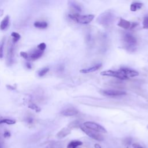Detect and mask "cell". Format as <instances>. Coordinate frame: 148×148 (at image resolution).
<instances>
[{
	"label": "cell",
	"mask_w": 148,
	"mask_h": 148,
	"mask_svg": "<svg viewBox=\"0 0 148 148\" xmlns=\"http://www.w3.org/2000/svg\"><path fill=\"white\" fill-rule=\"evenodd\" d=\"M49 71V68L47 67H45L42 68V69H40L39 72H38V75L39 76H44L45 74H46L47 73V72Z\"/></svg>",
	"instance_id": "obj_24"
},
{
	"label": "cell",
	"mask_w": 148,
	"mask_h": 148,
	"mask_svg": "<svg viewBox=\"0 0 148 148\" xmlns=\"http://www.w3.org/2000/svg\"><path fill=\"white\" fill-rule=\"evenodd\" d=\"M100 74L102 76H112L118 78L121 80H125L128 79V78L125 76L119 70L118 71H113V70H108L102 71L100 73Z\"/></svg>",
	"instance_id": "obj_6"
},
{
	"label": "cell",
	"mask_w": 148,
	"mask_h": 148,
	"mask_svg": "<svg viewBox=\"0 0 148 148\" xmlns=\"http://www.w3.org/2000/svg\"><path fill=\"white\" fill-rule=\"evenodd\" d=\"M34 25L40 29H45L47 27V23L46 21H36L34 23Z\"/></svg>",
	"instance_id": "obj_19"
},
{
	"label": "cell",
	"mask_w": 148,
	"mask_h": 148,
	"mask_svg": "<svg viewBox=\"0 0 148 148\" xmlns=\"http://www.w3.org/2000/svg\"><path fill=\"white\" fill-rule=\"evenodd\" d=\"M30 109H32V110H35L36 112H39L40 110V108H39L37 105H36L35 104H34V103H31L28 106Z\"/></svg>",
	"instance_id": "obj_27"
},
{
	"label": "cell",
	"mask_w": 148,
	"mask_h": 148,
	"mask_svg": "<svg viewBox=\"0 0 148 148\" xmlns=\"http://www.w3.org/2000/svg\"><path fill=\"white\" fill-rule=\"evenodd\" d=\"M6 62L8 65H11L13 63L14 57V46L12 43H10L8 46L7 56H6Z\"/></svg>",
	"instance_id": "obj_9"
},
{
	"label": "cell",
	"mask_w": 148,
	"mask_h": 148,
	"mask_svg": "<svg viewBox=\"0 0 148 148\" xmlns=\"http://www.w3.org/2000/svg\"><path fill=\"white\" fill-rule=\"evenodd\" d=\"M20 56L25 59H28L29 58V55L27 53H26L25 51H21L20 52Z\"/></svg>",
	"instance_id": "obj_30"
},
{
	"label": "cell",
	"mask_w": 148,
	"mask_h": 148,
	"mask_svg": "<svg viewBox=\"0 0 148 148\" xmlns=\"http://www.w3.org/2000/svg\"><path fill=\"white\" fill-rule=\"evenodd\" d=\"M11 36H12L13 38V43H16L17 42L20 38L21 36L19 34L16 32H13L12 34H11Z\"/></svg>",
	"instance_id": "obj_21"
},
{
	"label": "cell",
	"mask_w": 148,
	"mask_h": 148,
	"mask_svg": "<svg viewBox=\"0 0 148 148\" xmlns=\"http://www.w3.org/2000/svg\"><path fill=\"white\" fill-rule=\"evenodd\" d=\"M147 129H148V125H147Z\"/></svg>",
	"instance_id": "obj_37"
},
{
	"label": "cell",
	"mask_w": 148,
	"mask_h": 148,
	"mask_svg": "<svg viewBox=\"0 0 148 148\" xmlns=\"http://www.w3.org/2000/svg\"><path fill=\"white\" fill-rule=\"evenodd\" d=\"M68 16L72 20L82 24H87L91 22L94 18L93 14L80 15L79 14H70Z\"/></svg>",
	"instance_id": "obj_3"
},
{
	"label": "cell",
	"mask_w": 148,
	"mask_h": 148,
	"mask_svg": "<svg viewBox=\"0 0 148 148\" xmlns=\"http://www.w3.org/2000/svg\"><path fill=\"white\" fill-rule=\"evenodd\" d=\"M101 93L105 96H108V97H118V96H122L127 94V93L125 91L114 90H101Z\"/></svg>",
	"instance_id": "obj_7"
},
{
	"label": "cell",
	"mask_w": 148,
	"mask_h": 148,
	"mask_svg": "<svg viewBox=\"0 0 148 148\" xmlns=\"http://www.w3.org/2000/svg\"><path fill=\"white\" fill-rule=\"evenodd\" d=\"M143 6V3L140 2H135L131 4L130 5V10L132 12H135L139 9H140Z\"/></svg>",
	"instance_id": "obj_15"
},
{
	"label": "cell",
	"mask_w": 148,
	"mask_h": 148,
	"mask_svg": "<svg viewBox=\"0 0 148 148\" xmlns=\"http://www.w3.org/2000/svg\"><path fill=\"white\" fill-rule=\"evenodd\" d=\"M143 28L145 29H148V16L144 17L142 21Z\"/></svg>",
	"instance_id": "obj_26"
},
{
	"label": "cell",
	"mask_w": 148,
	"mask_h": 148,
	"mask_svg": "<svg viewBox=\"0 0 148 148\" xmlns=\"http://www.w3.org/2000/svg\"><path fill=\"white\" fill-rule=\"evenodd\" d=\"M94 147H95V148H102L101 146L98 144H95Z\"/></svg>",
	"instance_id": "obj_36"
},
{
	"label": "cell",
	"mask_w": 148,
	"mask_h": 148,
	"mask_svg": "<svg viewBox=\"0 0 148 148\" xmlns=\"http://www.w3.org/2000/svg\"><path fill=\"white\" fill-rule=\"evenodd\" d=\"M79 113L78 110H77L76 108L73 107H69L65 108V109L62 110L61 112V113L65 116H72L76 115Z\"/></svg>",
	"instance_id": "obj_10"
},
{
	"label": "cell",
	"mask_w": 148,
	"mask_h": 148,
	"mask_svg": "<svg viewBox=\"0 0 148 148\" xmlns=\"http://www.w3.org/2000/svg\"><path fill=\"white\" fill-rule=\"evenodd\" d=\"M80 128L89 137H90V138H92L95 140H98V141H102V140H103V136L101 134H98V132H97L95 131H94L91 130H90L88 128H87L86 127H85L83 125H80Z\"/></svg>",
	"instance_id": "obj_5"
},
{
	"label": "cell",
	"mask_w": 148,
	"mask_h": 148,
	"mask_svg": "<svg viewBox=\"0 0 148 148\" xmlns=\"http://www.w3.org/2000/svg\"><path fill=\"white\" fill-rule=\"evenodd\" d=\"M114 14L111 10H106L101 13L97 18V22L98 24L104 26H109L114 20Z\"/></svg>",
	"instance_id": "obj_1"
},
{
	"label": "cell",
	"mask_w": 148,
	"mask_h": 148,
	"mask_svg": "<svg viewBox=\"0 0 148 148\" xmlns=\"http://www.w3.org/2000/svg\"><path fill=\"white\" fill-rule=\"evenodd\" d=\"M125 76H126L128 79L130 77H135L139 75V72L135 70L127 68H121L119 69Z\"/></svg>",
	"instance_id": "obj_8"
},
{
	"label": "cell",
	"mask_w": 148,
	"mask_h": 148,
	"mask_svg": "<svg viewBox=\"0 0 148 148\" xmlns=\"http://www.w3.org/2000/svg\"><path fill=\"white\" fill-rule=\"evenodd\" d=\"M10 136V132L9 131H5V132H4V136L5 138H8Z\"/></svg>",
	"instance_id": "obj_31"
},
{
	"label": "cell",
	"mask_w": 148,
	"mask_h": 148,
	"mask_svg": "<svg viewBox=\"0 0 148 148\" xmlns=\"http://www.w3.org/2000/svg\"><path fill=\"white\" fill-rule=\"evenodd\" d=\"M80 127V124H79V122L77 121H73L68 125V127L71 129L72 128H76V127Z\"/></svg>",
	"instance_id": "obj_25"
},
{
	"label": "cell",
	"mask_w": 148,
	"mask_h": 148,
	"mask_svg": "<svg viewBox=\"0 0 148 148\" xmlns=\"http://www.w3.org/2000/svg\"><path fill=\"white\" fill-rule=\"evenodd\" d=\"M132 146L134 147V148H143V147H142L140 145L137 144V143H134L132 144Z\"/></svg>",
	"instance_id": "obj_32"
},
{
	"label": "cell",
	"mask_w": 148,
	"mask_h": 148,
	"mask_svg": "<svg viewBox=\"0 0 148 148\" xmlns=\"http://www.w3.org/2000/svg\"><path fill=\"white\" fill-rule=\"evenodd\" d=\"M69 5L71 6V8H72L78 12H81L82 10V8L81 5L78 3L77 2H76L75 1H69Z\"/></svg>",
	"instance_id": "obj_17"
},
{
	"label": "cell",
	"mask_w": 148,
	"mask_h": 148,
	"mask_svg": "<svg viewBox=\"0 0 148 148\" xmlns=\"http://www.w3.org/2000/svg\"><path fill=\"white\" fill-rule=\"evenodd\" d=\"M83 125L85 127H86L87 128L91 130L97 132H100V133H106L107 132L106 129L104 127H103L101 125H99L95 122L86 121L83 123Z\"/></svg>",
	"instance_id": "obj_4"
},
{
	"label": "cell",
	"mask_w": 148,
	"mask_h": 148,
	"mask_svg": "<svg viewBox=\"0 0 148 148\" xmlns=\"http://www.w3.org/2000/svg\"><path fill=\"white\" fill-rule=\"evenodd\" d=\"M101 66H102V64H101V63L97 64L91 67H90V68H88L86 69H81L80 71V72H81L82 73H90V72H93L96 71L98 69H99L101 67Z\"/></svg>",
	"instance_id": "obj_12"
},
{
	"label": "cell",
	"mask_w": 148,
	"mask_h": 148,
	"mask_svg": "<svg viewBox=\"0 0 148 148\" xmlns=\"http://www.w3.org/2000/svg\"><path fill=\"white\" fill-rule=\"evenodd\" d=\"M123 143L125 145H130L132 143V138H126L125 139H124V140H123Z\"/></svg>",
	"instance_id": "obj_28"
},
{
	"label": "cell",
	"mask_w": 148,
	"mask_h": 148,
	"mask_svg": "<svg viewBox=\"0 0 148 148\" xmlns=\"http://www.w3.org/2000/svg\"><path fill=\"white\" fill-rule=\"evenodd\" d=\"M82 145V142L80 140H72L67 145V148H76L79 146Z\"/></svg>",
	"instance_id": "obj_18"
},
{
	"label": "cell",
	"mask_w": 148,
	"mask_h": 148,
	"mask_svg": "<svg viewBox=\"0 0 148 148\" xmlns=\"http://www.w3.org/2000/svg\"><path fill=\"white\" fill-rule=\"evenodd\" d=\"M71 130L69 127L63 128L57 134L56 136L58 139H62L71 133Z\"/></svg>",
	"instance_id": "obj_11"
},
{
	"label": "cell",
	"mask_w": 148,
	"mask_h": 148,
	"mask_svg": "<svg viewBox=\"0 0 148 148\" xmlns=\"http://www.w3.org/2000/svg\"><path fill=\"white\" fill-rule=\"evenodd\" d=\"M63 145L59 142H54L47 146L46 148H62Z\"/></svg>",
	"instance_id": "obj_20"
},
{
	"label": "cell",
	"mask_w": 148,
	"mask_h": 148,
	"mask_svg": "<svg viewBox=\"0 0 148 148\" xmlns=\"http://www.w3.org/2000/svg\"><path fill=\"white\" fill-rule=\"evenodd\" d=\"M5 38H3L0 42V58H2L3 56V47L5 44Z\"/></svg>",
	"instance_id": "obj_22"
},
{
	"label": "cell",
	"mask_w": 148,
	"mask_h": 148,
	"mask_svg": "<svg viewBox=\"0 0 148 148\" xmlns=\"http://www.w3.org/2000/svg\"><path fill=\"white\" fill-rule=\"evenodd\" d=\"M0 148H3V140L0 137Z\"/></svg>",
	"instance_id": "obj_34"
},
{
	"label": "cell",
	"mask_w": 148,
	"mask_h": 148,
	"mask_svg": "<svg viewBox=\"0 0 148 148\" xmlns=\"http://www.w3.org/2000/svg\"><path fill=\"white\" fill-rule=\"evenodd\" d=\"M16 123V121L13 120H11V119H2L0 120V124H7L9 125H12V124H14Z\"/></svg>",
	"instance_id": "obj_23"
},
{
	"label": "cell",
	"mask_w": 148,
	"mask_h": 148,
	"mask_svg": "<svg viewBox=\"0 0 148 148\" xmlns=\"http://www.w3.org/2000/svg\"><path fill=\"white\" fill-rule=\"evenodd\" d=\"M117 25L119 27L127 29L131 28V23L124 18H120Z\"/></svg>",
	"instance_id": "obj_14"
},
{
	"label": "cell",
	"mask_w": 148,
	"mask_h": 148,
	"mask_svg": "<svg viewBox=\"0 0 148 148\" xmlns=\"http://www.w3.org/2000/svg\"><path fill=\"white\" fill-rule=\"evenodd\" d=\"M9 23V16H5L2 20L0 24V29L1 30H5L8 27Z\"/></svg>",
	"instance_id": "obj_16"
},
{
	"label": "cell",
	"mask_w": 148,
	"mask_h": 148,
	"mask_svg": "<svg viewBox=\"0 0 148 148\" xmlns=\"http://www.w3.org/2000/svg\"><path fill=\"white\" fill-rule=\"evenodd\" d=\"M32 121H33V119H32L31 117H28V118L27 119V122H28V123H32Z\"/></svg>",
	"instance_id": "obj_33"
},
{
	"label": "cell",
	"mask_w": 148,
	"mask_h": 148,
	"mask_svg": "<svg viewBox=\"0 0 148 148\" xmlns=\"http://www.w3.org/2000/svg\"><path fill=\"white\" fill-rule=\"evenodd\" d=\"M46 47V44H45V43H40V44L38 46V49H39L40 50L43 51H44V50H45Z\"/></svg>",
	"instance_id": "obj_29"
},
{
	"label": "cell",
	"mask_w": 148,
	"mask_h": 148,
	"mask_svg": "<svg viewBox=\"0 0 148 148\" xmlns=\"http://www.w3.org/2000/svg\"><path fill=\"white\" fill-rule=\"evenodd\" d=\"M26 65H27V67L28 68V69H31L32 66H31V65L29 63H27Z\"/></svg>",
	"instance_id": "obj_35"
},
{
	"label": "cell",
	"mask_w": 148,
	"mask_h": 148,
	"mask_svg": "<svg viewBox=\"0 0 148 148\" xmlns=\"http://www.w3.org/2000/svg\"><path fill=\"white\" fill-rule=\"evenodd\" d=\"M123 40L124 47L127 50L134 51L136 50L137 40L132 34L128 32H125L123 35Z\"/></svg>",
	"instance_id": "obj_2"
},
{
	"label": "cell",
	"mask_w": 148,
	"mask_h": 148,
	"mask_svg": "<svg viewBox=\"0 0 148 148\" xmlns=\"http://www.w3.org/2000/svg\"><path fill=\"white\" fill-rule=\"evenodd\" d=\"M43 53V51H41L39 49H35L30 54V58L32 60H36L39 58Z\"/></svg>",
	"instance_id": "obj_13"
}]
</instances>
